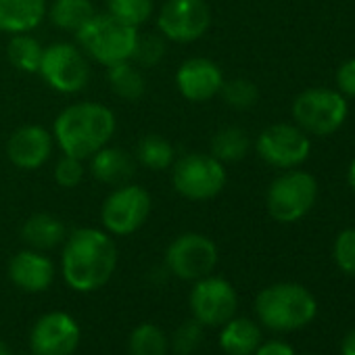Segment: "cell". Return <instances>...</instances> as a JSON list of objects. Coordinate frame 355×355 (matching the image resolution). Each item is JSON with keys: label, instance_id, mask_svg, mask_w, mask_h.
I'll use <instances>...</instances> for the list:
<instances>
[{"label": "cell", "instance_id": "cell-27", "mask_svg": "<svg viewBox=\"0 0 355 355\" xmlns=\"http://www.w3.org/2000/svg\"><path fill=\"white\" fill-rule=\"evenodd\" d=\"M167 347L169 343L165 332L148 322L136 326L128 340L130 355H167Z\"/></svg>", "mask_w": 355, "mask_h": 355}, {"label": "cell", "instance_id": "cell-4", "mask_svg": "<svg viewBox=\"0 0 355 355\" xmlns=\"http://www.w3.org/2000/svg\"><path fill=\"white\" fill-rule=\"evenodd\" d=\"M78 46L86 53L88 59L98 65L111 67L121 61H130L138 30L115 19L109 13H94V17L76 34Z\"/></svg>", "mask_w": 355, "mask_h": 355}, {"label": "cell", "instance_id": "cell-13", "mask_svg": "<svg viewBox=\"0 0 355 355\" xmlns=\"http://www.w3.org/2000/svg\"><path fill=\"white\" fill-rule=\"evenodd\" d=\"M239 297L234 286L220 276H205L191 291V311L203 326H224L234 318Z\"/></svg>", "mask_w": 355, "mask_h": 355}, {"label": "cell", "instance_id": "cell-23", "mask_svg": "<svg viewBox=\"0 0 355 355\" xmlns=\"http://www.w3.org/2000/svg\"><path fill=\"white\" fill-rule=\"evenodd\" d=\"M134 159L150 171H165L175 161V148L161 134H146L136 142Z\"/></svg>", "mask_w": 355, "mask_h": 355}, {"label": "cell", "instance_id": "cell-26", "mask_svg": "<svg viewBox=\"0 0 355 355\" xmlns=\"http://www.w3.org/2000/svg\"><path fill=\"white\" fill-rule=\"evenodd\" d=\"M42 53H44V46L32 36V32L13 34L7 44V57L11 65L24 73H38Z\"/></svg>", "mask_w": 355, "mask_h": 355}, {"label": "cell", "instance_id": "cell-30", "mask_svg": "<svg viewBox=\"0 0 355 355\" xmlns=\"http://www.w3.org/2000/svg\"><path fill=\"white\" fill-rule=\"evenodd\" d=\"M167 51V40L157 32V34H138L132 59L140 69H148L161 63Z\"/></svg>", "mask_w": 355, "mask_h": 355}, {"label": "cell", "instance_id": "cell-34", "mask_svg": "<svg viewBox=\"0 0 355 355\" xmlns=\"http://www.w3.org/2000/svg\"><path fill=\"white\" fill-rule=\"evenodd\" d=\"M336 88L343 96L355 98V59L345 61L336 71Z\"/></svg>", "mask_w": 355, "mask_h": 355}, {"label": "cell", "instance_id": "cell-12", "mask_svg": "<svg viewBox=\"0 0 355 355\" xmlns=\"http://www.w3.org/2000/svg\"><path fill=\"white\" fill-rule=\"evenodd\" d=\"M255 150L272 167L295 169L307 161L311 140L297 123H274L257 136Z\"/></svg>", "mask_w": 355, "mask_h": 355}, {"label": "cell", "instance_id": "cell-32", "mask_svg": "<svg viewBox=\"0 0 355 355\" xmlns=\"http://www.w3.org/2000/svg\"><path fill=\"white\" fill-rule=\"evenodd\" d=\"M86 175V167H84V159L71 157V155H63L57 163H55V182L61 189H76L82 184Z\"/></svg>", "mask_w": 355, "mask_h": 355}, {"label": "cell", "instance_id": "cell-25", "mask_svg": "<svg viewBox=\"0 0 355 355\" xmlns=\"http://www.w3.org/2000/svg\"><path fill=\"white\" fill-rule=\"evenodd\" d=\"M251 138L239 125H226L211 138V155L222 163H236L249 155Z\"/></svg>", "mask_w": 355, "mask_h": 355}, {"label": "cell", "instance_id": "cell-1", "mask_svg": "<svg viewBox=\"0 0 355 355\" xmlns=\"http://www.w3.org/2000/svg\"><path fill=\"white\" fill-rule=\"evenodd\" d=\"M117 259V245L107 230L78 228L63 243L61 272L69 288L92 293L111 280Z\"/></svg>", "mask_w": 355, "mask_h": 355}, {"label": "cell", "instance_id": "cell-36", "mask_svg": "<svg viewBox=\"0 0 355 355\" xmlns=\"http://www.w3.org/2000/svg\"><path fill=\"white\" fill-rule=\"evenodd\" d=\"M340 355H355V328H353V330L343 338Z\"/></svg>", "mask_w": 355, "mask_h": 355}, {"label": "cell", "instance_id": "cell-19", "mask_svg": "<svg viewBox=\"0 0 355 355\" xmlns=\"http://www.w3.org/2000/svg\"><path fill=\"white\" fill-rule=\"evenodd\" d=\"M49 11V0H0V32L28 34L34 32Z\"/></svg>", "mask_w": 355, "mask_h": 355}, {"label": "cell", "instance_id": "cell-11", "mask_svg": "<svg viewBox=\"0 0 355 355\" xmlns=\"http://www.w3.org/2000/svg\"><path fill=\"white\" fill-rule=\"evenodd\" d=\"M211 28V9L205 0H167L157 17V32L175 44H193Z\"/></svg>", "mask_w": 355, "mask_h": 355}, {"label": "cell", "instance_id": "cell-6", "mask_svg": "<svg viewBox=\"0 0 355 355\" xmlns=\"http://www.w3.org/2000/svg\"><path fill=\"white\" fill-rule=\"evenodd\" d=\"M318 199L315 178L301 169H286L270 184L266 195V207L272 220L280 224H293L305 218Z\"/></svg>", "mask_w": 355, "mask_h": 355}, {"label": "cell", "instance_id": "cell-15", "mask_svg": "<svg viewBox=\"0 0 355 355\" xmlns=\"http://www.w3.org/2000/svg\"><path fill=\"white\" fill-rule=\"evenodd\" d=\"M53 150H55L53 132L36 123H26L17 128L7 140L9 161L24 171H34L46 165L49 159L53 157Z\"/></svg>", "mask_w": 355, "mask_h": 355}, {"label": "cell", "instance_id": "cell-9", "mask_svg": "<svg viewBox=\"0 0 355 355\" xmlns=\"http://www.w3.org/2000/svg\"><path fill=\"white\" fill-rule=\"evenodd\" d=\"M153 211L150 193L138 184H123L111 191L101 209L103 228L111 236H130L138 232Z\"/></svg>", "mask_w": 355, "mask_h": 355}, {"label": "cell", "instance_id": "cell-2", "mask_svg": "<svg viewBox=\"0 0 355 355\" xmlns=\"http://www.w3.org/2000/svg\"><path fill=\"white\" fill-rule=\"evenodd\" d=\"M117 130L115 113L92 101H82L65 107L55 123L53 138L63 155L88 161L94 153L111 142Z\"/></svg>", "mask_w": 355, "mask_h": 355}, {"label": "cell", "instance_id": "cell-5", "mask_svg": "<svg viewBox=\"0 0 355 355\" xmlns=\"http://www.w3.org/2000/svg\"><path fill=\"white\" fill-rule=\"evenodd\" d=\"M228 180L222 161L211 153H187L171 165V182L175 193L189 201L216 199Z\"/></svg>", "mask_w": 355, "mask_h": 355}, {"label": "cell", "instance_id": "cell-21", "mask_svg": "<svg viewBox=\"0 0 355 355\" xmlns=\"http://www.w3.org/2000/svg\"><path fill=\"white\" fill-rule=\"evenodd\" d=\"M259 343L261 330L249 318H230L220 332V347L228 355H253Z\"/></svg>", "mask_w": 355, "mask_h": 355}, {"label": "cell", "instance_id": "cell-39", "mask_svg": "<svg viewBox=\"0 0 355 355\" xmlns=\"http://www.w3.org/2000/svg\"><path fill=\"white\" fill-rule=\"evenodd\" d=\"M26 355H34V353H26Z\"/></svg>", "mask_w": 355, "mask_h": 355}, {"label": "cell", "instance_id": "cell-38", "mask_svg": "<svg viewBox=\"0 0 355 355\" xmlns=\"http://www.w3.org/2000/svg\"><path fill=\"white\" fill-rule=\"evenodd\" d=\"M0 355H11V351L7 349V345L3 340H0Z\"/></svg>", "mask_w": 355, "mask_h": 355}, {"label": "cell", "instance_id": "cell-10", "mask_svg": "<svg viewBox=\"0 0 355 355\" xmlns=\"http://www.w3.org/2000/svg\"><path fill=\"white\" fill-rule=\"evenodd\" d=\"M218 245L199 232H187L175 236L165 251L167 270L180 280L197 282L209 276L218 266Z\"/></svg>", "mask_w": 355, "mask_h": 355}, {"label": "cell", "instance_id": "cell-7", "mask_svg": "<svg viewBox=\"0 0 355 355\" xmlns=\"http://www.w3.org/2000/svg\"><path fill=\"white\" fill-rule=\"evenodd\" d=\"M38 73L59 94H78L90 82V61L86 53L71 42H55L44 49Z\"/></svg>", "mask_w": 355, "mask_h": 355}, {"label": "cell", "instance_id": "cell-8", "mask_svg": "<svg viewBox=\"0 0 355 355\" xmlns=\"http://www.w3.org/2000/svg\"><path fill=\"white\" fill-rule=\"evenodd\" d=\"M349 107L347 98L338 90L328 88H309L303 90L293 103L295 123L313 136L334 134L347 119Z\"/></svg>", "mask_w": 355, "mask_h": 355}, {"label": "cell", "instance_id": "cell-22", "mask_svg": "<svg viewBox=\"0 0 355 355\" xmlns=\"http://www.w3.org/2000/svg\"><path fill=\"white\" fill-rule=\"evenodd\" d=\"M92 0H53L49 5L46 17L51 24L67 34H78L94 17Z\"/></svg>", "mask_w": 355, "mask_h": 355}, {"label": "cell", "instance_id": "cell-20", "mask_svg": "<svg viewBox=\"0 0 355 355\" xmlns=\"http://www.w3.org/2000/svg\"><path fill=\"white\" fill-rule=\"evenodd\" d=\"M24 241L30 245V249L36 251H53L55 247L63 245L67 239V228L65 224L53 216V214H34L26 220L21 228Z\"/></svg>", "mask_w": 355, "mask_h": 355}, {"label": "cell", "instance_id": "cell-31", "mask_svg": "<svg viewBox=\"0 0 355 355\" xmlns=\"http://www.w3.org/2000/svg\"><path fill=\"white\" fill-rule=\"evenodd\" d=\"M203 324H199L197 320L184 322L175 328L173 336H171V347L178 355H191L199 349V345L203 343Z\"/></svg>", "mask_w": 355, "mask_h": 355}, {"label": "cell", "instance_id": "cell-28", "mask_svg": "<svg viewBox=\"0 0 355 355\" xmlns=\"http://www.w3.org/2000/svg\"><path fill=\"white\" fill-rule=\"evenodd\" d=\"M153 9V0H107V13L136 30L150 19Z\"/></svg>", "mask_w": 355, "mask_h": 355}, {"label": "cell", "instance_id": "cell-18", "mask_svg": "<svg viewBox=\"0 0 355 355\" xmlns=\"http://www.w3.org/2000/svg\"><path fill=\"white\" fill-rule=\"evenodd\" d=\"M90 173L96 182L117 189L132 182L136 173V159L125 148L107 144L90 157Z\"/></svg>", "mask_w": 355, "mask_h": 355}, {"label": "cell", "instance_id": "cell-37", "mask_svg": "<svg viewBox=\"0 0 355 355\" xmlns=\"http://www.w3.org/2000/svg\"><path fill=\"white\" fill-rule=\"evenodd\" d=\"M347 182H349L351 191L355 193V159L351 161V165H349V169H347Z\"/></svg>", "mask_w": 355, "mask_h": 355}, {"label": "cell", "instance_id": "cell-17", "mask_svg": "<svg viewBox=\"0 0 355 355\" xmlns=\"http://www.w3.org/2000/svg\"><path fill=\"white\" fill-rule=\"evenodd\" d=\"M11 282L26 293H42L55 280V263L49 255L36 249H24L9 261Z\"/></svg>", "mask_w": 355, "mask_h": 355}, {"label": "cell", "instance_id": "cell-14", "mask_svg": "<svg viewBox=\"0 0 355 355\" xmlns=\"http://www.w3.org/2000/svg\"><path fill=\"white\" fill-rule=\"evenodd\" d=\"M78 322L65 311H49L34 324L30 347L34 355H71L80 345Z\"/></svg>", "mask_w": 355, "mask_h": 355}, {"label": "cell", "instance_id": "cell-3", "mask_svg": "<svg viewBox=\"0 0 355 355\" xmlns=\"http://www.w3.org/2000/svg\"><path fill=\"white\" fill-rule=\"evenodd\" d=\"M255 311L263 326L288 332L307 326L318 311L313 295L295 282H280L263 288L255 299Z\"/></svg>", "mask_w": 355, "mask_h": 355}, {"label": "cell", "instance_id": "cell-16", "mask_svg": "<svg viewBox=\"0 0 355 355\" xmlns=\"http://www.w3.org/2000/svg\"><path fill=\"white\" fill-rule=\"evenodd\" d=\"M175 86L182 98L191 103H207L220 96V90L224 86V73L216 61L205 57H193L178 67Z\"/></svg>", "mask_w": 355, "mask_h": 355}, {"label": "cell", "instance_id": "cell-33", "mask_svg": "<svg viewBox=\"0 0 355 355\" xmlns=\"http://www.w3.org/2000/svg\"><path fill=\"white\" fill-rule=\"evenodd\" d=\"M334 261L340 272L355 276V228L343 230L334 241Z\"/></svg>", "mask_w": 355, "mask_h": 355}, {"label": "cell", "instance_id": "cell-29", "mask_svg": "<svg viewBox=\"0 0 355 355\" xmlns=\"http://www.w3.org/2000/svg\"><path fill=\"white\" fill-rule=\"evenodd\" d=\"M220 96L224 103L236 111H247L253 109L259 101V88L255 82L247 78H234V80H224V86L220 90Z\"/></svg>", "mask_w": 355, "mask_h": 355}, {"label": "cell", "instance_id": "cell-24", "mask_svg": "<svg viewBox=\"0 0 355 355\" xmlns=\"http://www.w3.org/2000/svg\"><path fill=\"white\" fill-rule=\"evenodd\" d=\"M107 78L113 94L123 101H138L146 92V80L134 61H121L107 67Z\"/></svg>", "mask_w": 355, "mask_h": 355}, {"label": "cell", "instance_id": "cell-35", "mask_svg": "<svg viewBox=\"0 0 355 355\" xmlns=\"http://www.w3.org/2000/svg\"><path fill=\"white\" fill-rule=\"evenodd\" d=\"M253 355H295V351L284 340H268V343H259Z\"/></svg>", "mask_w": 355, "mask_h": 355}]
</instances>
